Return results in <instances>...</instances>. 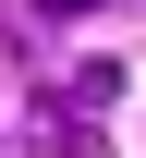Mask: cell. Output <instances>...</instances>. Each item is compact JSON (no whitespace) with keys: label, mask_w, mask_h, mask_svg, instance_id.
Segmentation results:
<instances>
[{"label":"cell","mask_w":146,"mask_h":158,"mask_svg":"<svg viewBox=\"0 0 146 158\" xmlns=\"http://www.w3.org/2000/svg\"><path fill=\"white\" fill-rule=\"evenodd\" d=\"M122 85H134L122 61H73V85H61V110H73V122H85V110H122Z\"/></svg>","instance_id":"1"},{"label":"cell","mask_w":146,"mask_h":158,"mask_svg":"<svg viewBox=\"0 0 146 158\" xmlns=\"http://www.w3.org/2000/svg\"><path fill=\"white\" fill-rule=\"evenodd\" d=\"M37 12H49V24H73V12H98V0H37Z\"/></svg>","instance_id":"2"}]
</instances>
